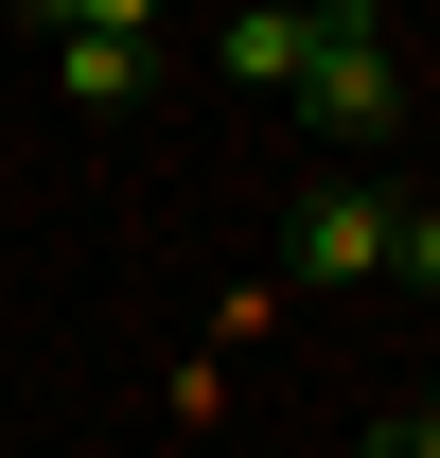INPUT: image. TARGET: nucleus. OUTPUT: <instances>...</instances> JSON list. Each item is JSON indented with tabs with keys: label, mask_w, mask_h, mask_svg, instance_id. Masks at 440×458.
Listing matches in <instances>:
<instances>
[{
	"label": "nucleus",
	"mask_w": 440,
	"mask_h": 458,
	"mask_svg": "<svg viewBox=\"0 0 440 458\" xmlns=\"http://www.w3.org/2000/svg\"><path fill=\"white\" fill-rule=\"evenodd\" d=\"M282 89H300V123H317V141H352V159L405 123V54H387L370 0H317V36H300V71H282Z\"/></svg>",
	"instance_id": "1"
},
{
	"label": "nucleus",
	"mask_w": 440,
	"mask_h": 458,
	"mask_svg": "<svg viewBox=\"0 0 440 458\" xmlns=\"http://www.w3.org/2000/svg\"><path fill=\"white\" fill-rule=\"evenodd\" d=\"M387 229H405V194H387V176H317V194H300V229H282V265H300V283H387Z\"/></svg>",
	"instance_id": "2"
},
{
	"label": "nucleus",
	"mask_w": 440,
	"mask_h": 458,
	"mask_svg": "<svg viewBox=\"0 0 440 458\" xmlns=\"http://www.w3.org/2000/svg\"><path fill=\"white\" fill-rule=\"evenodd\" d=\"M300 36H317V0H229V18H212V71L282 89V71H300Z\"/></svg>",
	"instance_id": "3"
},
{
	"label": "nucleus",
	"mask_w": 440,
	"mask_h": 458,
	"mask_svg": "<svg viewBox=\"0 0 440 458\" xmlns=\"http://www.w3.org/2000/svg\"><path fill=\"white\" fill-rule=\"evenodd\" d=\"M54 89L71 106H141V36H54Z\"/></svg>",
	"instance_id": "4"
},
{
	"label": "nucleus",
	"mask_w": 440,
	"mask_h": 458,
	"mask_svg": "<svg viewBox=\"0 0 440 458\" xmlns=\"http://www.w3.org/2000/svg\"><path fill=\"white\" fill-rule=\"evenodd\" d=\"M18 18H36V36H141V54H159V0H18Z\"/></svg>",
	"instance_id": "5"
},
{
	"label": "nucleus",
	"mask_w": 440,
	"mask_h": 458,
	"mask_svg": "<svg viewBox=\"0 0 440 458\" xmlns=\"http://www.w3.org/2000/svg\"><path fill=\"white\" fill-rule=\"evenodd\" d=\"M387 283H405V300H440V194H405V229H387Z\"/></svg>",
	"instance_id": "6"
},
{
	"label": "nucleus",
	"mask_w": 440,
	"mask_h": 458,
	"mask_svg": "<svg viewBox=\"0 0 440 458\" xmlns=\"http://www.w3.org/2000/svg\"><path fill=\"white\" fill-rule=\"evenodd\" d=\"M370 458H440V388L405 405V423H370Z\"/></svg>",
	"instance_id": "7"
}]
</instances>
